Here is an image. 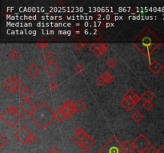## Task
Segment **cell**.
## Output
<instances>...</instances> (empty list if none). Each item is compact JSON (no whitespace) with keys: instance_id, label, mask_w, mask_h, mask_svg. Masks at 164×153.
<instances>
[{"instance_id":"e0dca14e","label":"cell","mask_w":164,"mask_h":153,"mask_svg":"<svg viewBox=\"0 0 164 153\" xmlns=\"http://www.w3.org/2000/svg\"><path fill=\"white\" fill-rule=\"evenodd\" d=\"M64 119H67L66 113L64 112V111L63 110L61 107H59L55 112V120L58 122H62Z\"/></svg>"},{"instance_id":"9c48e42d","label":"cell","mask_w":164,"mask_h":153,"mask_svg":"<svg viewBox=\"0 0 164 153\" xmlns=\"http://www.w3.org/2000/svg\"><path fill=\"white\" fill-rule=\"evenodd\" d=\"M8 80L11 89L13 92H18V91H19V89L21 90L22 88L24 87L23 82L18 76H9Z\"/></svg>"},{"instance_id":"30bf717a","label":"cell","mask_w":164,"mask_h":153,"mask_svg":"<svg viewBox=\"0 0 164 153\" xmlns=\"http://www.w3.org/2000/svg\"><path fill=\"white\" fill-rule=\"evenodd\" d=\"M35 107L36 106L30 100H24L19 105L20 109L28 116H30L34 112V110L35 109Z\"/></svg>"},{"instance_id":"83f0119b","label":"cell","mask_w":164,"mask_h":153,"mask_svg":"<svg viewBox=\"0 0 164 153\" xmlns=\"http://www.w3.org/2000/svg\"><path fill=\"white\" fill-rule=\"evenodd\" d=\"M19 54L15 49H11V51L8 53V57L12 60H16L17 58L19 57Z\"/></svg>"},{"instance_id":"cb8c5ba5","label":"cell","mask_w":164,"mask_h":153,"mask_svg":"<svg viewBox=\"0 0 164 153\" xmlns=\"http://www.w3.org/2000/svg\"><path fill=\"white\" fill-rule=\"evenodd\" d=\"M91 138V137H90L89 135L88 134H86V133H85V135H84V137L81 139V140L79 141V142H78L76 144L78 145V147L79 148H83V146L85 144H86V143L88 141V139Z\"/></svg>"},{"instance_id":"d6a6232c","label":"cell","mask_w":164,"mask_h":153,"mask_svg":"<svg viewBox=\"0 0 164 153\" xmlns=\"http://www.w3.org/2000/svg\"><path fill=\"white\" fill-rule=\"evenodd\" d=\"M48 89H50V91H55L57 89H58V84L56 83L55 82H50L49 84H48Z\"/></svg>"},{"instance_id":"5b68a950","label":"cell","mask_w":164,"mask_h":153,"mask_svg":"<svg viewBox=\"0 0 164 153\" xmlns=\"http://www.w3.org/2000/svg\"><path fill=\"white\" fill-rule=\"evenodd\" d=\"M135 148L139 152H147L148 148L150 147V140L145 137L143 134H139V136L131 143Z\"/></svg>"},{"instance_id":"9a60e30c","label":"cell","mask_w":164,"mask_h":153,"mask_svg":"<svg viewBox=\"0 0 164 153\" xmlns=\"http://www.w3.org/2000/svg\"><path fill=\"white\" fill-rule=\"evenodd\" d=\"M136 150L133 144L130 143L128 140H125L124 142L122 143V151L127 153H133Z\"/></svg>"},{"instance_id":"7a4b0ae2","label":"cell","mask_w":164,"mask_h":153,"mask_svg":"<svg viewBox=\"0 0 164 153\" xmlns=\"http://www.w3.org/2000/svg\"><path fill=\"white\" fill-rule=\"evenodd\" d=\"M29 117L40 129H44L55 119V112L44 101H41Z\"/></svg>"},{"instance_id":"44dd1931","label":"cell","mask_w":164,"mask_h":153,"mask_svg":"<svg viewBox=\"0 0 164 153\" xmlns=\"http://www.w3.org/2000/svg\"><path fill=\"white\" fill-rule=\"evenodd\" d=\"M102 77H103V80H104L105 82L107 83V84H110V83H111V82L114 81V77H113V76H112V75L107 71L104 72V73L102 74Z\"/></svg>"},{"instance_id":"ba28073f","label":"cell","mask_w":164,"mask_h":153,"mask_svg":"<svg viewBox=\"0 0 164 153\" xmlns=\"http://www.w3.org/2000/svg\"><path fill=\"white\" fill-rule=\"evenodd\" d=\"M122 99L127 100L130 103L133 104L134 105H136L139 104V102L141 100V97L139 96L136 93H135L132 89H129L127 93L122 96Z\"/></svg>"},{"instance_id":"8992f818","label":"cell","mask_w":164,"mask_h":153,"mask_svg":"<svg viewBox=\"0 0 164 153\" xmlns=\"http://www.w3.org/2000/svg\"><path fill=\"white\" fill-rule=\"evenodd\" d=\"M31 132L30 130L26 127V126L22 125L20 127V129L14 134V137L16 138V139L22 144H26L27 143L28 138L31 135Z\"/></svg>"},{"instance_id":"3957f363","label":"cell","mask_w":164,"mask_h":153,"mask_svg":"<svg viewBox=\"0 0 164 153\" xmlns=\"http://www.w3.org/2000/svg\"><path fill=\"white\" fill-rule=\"evenodd\" d=\"M22 114L19 113L16 108L11 105L4 110V112L0 115V118L9 128H13L21 119Z\"/></svg>"},{"instance_id":"7bdbcfd3","label":"cell","mask_w":164,"mask_h":153,"mask_svg":"<svg viewBox=\"0 0 164 153\" xmlns=\"http://www.w3.org/2000/svg\"><path fill=\"white\" fill-rule=\"evenodd\" d=\"M78 153H87V152H86V150H83H83H81Z\"/></svg>"},{"instance_id":"ee69618b","label":"cell","mask_w":164,"mask_h":153,"mask_svg":"<svg viewBox=\"0 0 164 153\" xmlns=\"http://www.w3.org/2000/svg\"><path fill=\"white\" fill-rule=\"evenodd\" d=\"M139 153H146L145 152H139Z\"/></svg>"},{"instance_id":"7c38bea8","label":"cell","mask_w":164,"mask_h":153,"mask_svg":"<svg viewBox=\"0 0 164 153\" xmlns=\"http://www.w3.org/2000/svg\"><path fill=\"white\" fill-rule=\"evenodd\" d=\"M148 68H149V69H150V71L152 72L154 74H159V72L163 69V65H162L161 63L159 62V61L154 60L153 61L150 62Z\"/></svg>"},{"instance_id":"f6af8a7d","label":"cell","mask_w":164,"mask_h":153,"mask_svg":"<svg viewBox=\"0 0 164 153\" xmlns=\"http://www.w3.org/2000/svg\"><path fill=\"white\" fill-rule=\"evenodd\" d=\"M122 153H127V152H122Z\"/></svg>"},{"instance_id":"e575fe53","label":"cell","mask_w":164,"mask_h":153,"mask_svg":"<svg viewBox=\"0 0 164 153\" xmlns=\"http://www.w3.org/2000/svg\"><path fill=\"white\" fill-rule=\"evenodd\" d=\"M84 135H85V132L83 134H80V135H75V136L72 137V140L75 144H77V143L79 142L81 140V139L84 137Z\"/></svg>"},{"instance_id":"8d00e7d4","label":"cell","mask_w":164,"mask_h":153,"mask_svg":"<svg viewBox=\"0 0 164 153\" xmlns=\"http://www.w3.org/2000/svg\"><path fill=\"white\" fill-rule=\"evenodd\" d=\"M35 141H36V137H35V136L31 132V135H30V137H29V138H28L27 143H29V144H34Z\"/></svg>"},{"instance_id":"836d02e7","label":"cell","mask_w":164,"mask_h":153,"mask_svg":"<svg viewBox=\"0 0 164 153\" xmlns=\"http://www.w3.org/2000/svg\"><path fill=\"white\" fill-rule=\"evenodd\" d=\"M142 107L146 110H150L153 107V104L151 103V101H144L142 103Z\"/></svg>"},{"instance_id":"60d3db41","label":"cell","mask_w":164,"mask_h":153,"mask_svg":"<svg viewBox=\"0 0 164 153\" xmlns=\"http://www.w3.org/2000/svg\"><path fill=\"white\" fill-rule=\"evenodd\" d=\"M96 83H97L98 85H103L106 82H105V81L103 80V78L102 77V76H99L97 79H96Z\"/></svg>"},{"instance_id":"4fadbf2b","label":"cell","mask_w":164,"mask_h":153,"mask_svg":"<svg viewBox=\"0 0 164 153\" xmlns=\"http://www.w3.org/2000/svg\"><path fill=\"white\" fill-rule=\"evenodd\" d=\"M26 71H27V74L30 76H31V77H35V76L39 74L40 69H39V67H38L35 64L32 63V64H31V65L27 68Z\"/></svg>"},{"instance_id":"d590c367","label":"cell","mask_w":164,"mask_h":153,"mask_svg":"<svg viewBox=\"0 0 164 153\" xmlns=\"http://www.w3.org/2000/svg\"><path fill=\"white\" fill-rule=\"evenodd\" d=\"M7 143V139L3 137V135H0V148L3 147Z\"/></svg>"},{"instance_id":"f35d334b","label":"cell","mask_w":164,"mask_h":153,"mask_svg":"<svg viewBox=\"0 0 164 153\" xmlns=\"http://www.w3.org/2000/svg\"><path fill=\"white\" fill-rule=\"evenodd\" d=\"M47 153H59V150L56 148L55 146H52L48 149Z\"/></svg>"},{"instance_id":"d6986e66","label":"cell","mask_w":164,"mask_h":153,"mask_svg":"<svg viewBox=\"0 0 164 153\" xmlns=\"http://www.w3.org/2000/svg\"><path fill=\"white\" fill-rule=\"evenodd\" d=\"M141 98H142L145 101H151L155 98V95L151 93L149 89L145 90V92L141 96Z\"/></svg>"},{"instance_id":"52a82bcc","label":"cell","mask_w":164,"mask_h":153,"mask_svg":"<svg viewBox=\"0 0 164 153\" xmlns=\"http://www.w3.org/2000/svg\"><path fill=\"white\" fill-rule=\"evenodd\" d=\"M61 108L66 113L67 119H70L76 112L75 109V103H73L70 100H67L65 101L63 104H62Z\"/></svg>"},{"instance_id":"8fae6325","label":"cell","mask_w":164,"mask_h":153,"mask_svg":"<svg viewBox=\"0 0 164 153\" xmlns=\"http://www.w3.org/2000/svg\"><path fill=\"white\" fill-rule=\"evenodd\" d=\"M43 69H44L45 72L48 74V76H54L58 71H59L60 67H59L55 62L52 61V62L47 63V64L43 67Z\"/></svg>"},{"instance_id":"d4e9b609","label":"cell","mask_w":164,"mask_h":153,"mask_svg":"<svg viewBox=\"0 0 164 153\" xmlns=\"http://www.w3.org/2000/svg\"><path fill=\"white\" fill-rule=\"evenodd\" d=\"M95 140L93 138H90L89 139H88V141L86 143V144L84 145L83 146V150H86V151H87V150H89L90 148H91L94 145H95Z\"/></svg>"},{"instance_id":"74e56055","label":"cell","mask_w":164,"mask_h":153,"mask_svg":"<svg viewBox=\"0 0 164 153\" xmlns=\"http://www.w3.org/2000/svg\"><path fill=\"white\" fill-rule=\"evenodd\" d=\"M74 133H75V135H80V134L84 133V132H83V130L82 129L81 127H79V126H77V127L74 129Z\"/></svg>"},{"instance_id":"b9f144b4","label":"cell","mask_w":164,"mask_h":153,"mask_svg":"<svg viewBox=\"0 0 164 153\" xmlns=\"http://www.w3.org/2000/svg\"><path fill=\"white\" fill-rule=\"evenodd\" d=\"M159 153H164V144L159 149Z\"/></svg>"},{"instance_id":"f546056e","label":"cell","mask_w":164,"mask_h":153,"mask_svg":"<svg viewBox=\"0 0 164 153\" xmlns=\"http://www.w3.org/2000/svg\"><path fill=\"white\" fill-rule=\"evenodd\" d=\"M106 66H108L109 68H113L114 66H116L117 61L114 60L113 57H110V58H108V59L106 60Z\"/></svg>"},{"instance_id":"4dcf8cb0","label":"cell","mask_w":164,"mask_h":153,"mask_svg":"<svg viewBox=\"0 0 164 153\" xmlns=\"http://www.w3.org/2000/svg\"><path fill=\"white\" fill-rule=\"evenodd\" d=\"M74 70H75V72L76 74H80L84 71V67L82 66L81 64H77V65H75Z\"/></svg>"},{"instance_id":"6da1fadb","label":"cell","mask_w":164,"mask_h":153,"mask_svg":"<svg viewBox=\"0 0 164 153\" xmlns=\"http://www.w3.org/2000/svg\"><path fill=\"white\" fill-rule=\"evenodd\" d=\"M131 43L139 52L150 60L154 51L162 44V40L149 26H145L131 40Z\"/></svg>"},{"instance_id":"ab89813d","label":"cell","mask_w":164,"mask_h":153,"mask_svg":"<svg viewBox=\"0 0 164 153\" xmlns=\"http://www.w3.org/2000/svg\"><path fill=\"white\" fill-rule=\"evenodd\" d=\"M146 153H159V150H157L153 146H150V148L147 150Z\"/></svg>"},{"instance_id":"f1b7e54d","label":"cell","mask_w":164,"mask_h":153,"mask_svg":"<svg viewBox=\"0 0 164 153\" xmlns=\"http://www.w3.org/2000/svg\"><path fill=\"white\" fill-rule=\"evenodd\" d=\"M89 49L92 54H94L96 55V56H99V55H101L100 52H99V49L95 46V44H91V45L90 46Z\"/></svg>"},{"instance_id":"ac0fdd59","label":"cell","mask_w":164,"mask_h":153,"mask_svg":"<svg viewBox=\"0 0 164 153\" xmlns=\"http://www.w3.org/2000/svg\"><path fill=\"white\" fill-rule=\"evenodd\" d=\"M143 117H144L143 114H142L140 111H139V110L135 111V112L131 114V119H132L135 122H136V123L140 122V121L143 119Z\"/></svg>"},{"instance_id":"1f68e13d","label":"cell","mask_w":164,"mask_h":153,"mask_svg":"<svg viewBox=\"0 0 164 153\" xmlns=\"http://www.w3.org/2000/svg\"><path fill=\"white\" fill-rule=\"evenodd\" d=\"M93 44H95V46L97 47L99 49H102V48H103V47L106 46V44L105 43V42H103V41H101L100 39H98L97 41H95Z\"/></svg>"},{"instance_id":"4316f807","label":"cell","mask_w":164,"mask_h":153,"mask_svg":"<svg viewBox=\"0 0 164 153\" xmlns=\"http://www.w3.org/2000/svg\"><path fill=\"white\" fill-rule=\"evenodd\" d=\"M2 86H3L4 89H5V90L7 92V93H11L13 91H12V89H11V85H10V82H9V80L8 78H6V79L4 81V82L2 83Z\"/></svg>"},{"instance_id":"5bb4252c","label":"cell","mask_w":164,"mask_h":153,"mask_svg":"<svg viewBox=\"0 0 164 153\" xmlns=\"http://www.w3.org/2000/svg\"><path fill=\"white\" fill-rule=\"evenodd\" d=\"M33 91L31 90V89L28 87V86H24L19 92L20 96H21L24 100H29V99L31 98V97L33 96Z\"/></svg>"},{"instance_id":"7402d4cb","label":"cell","mask_w":164,"mask_h":153,"mask_svg":"<svg viewBox=\"0 0 164 153\" xmlns=\"http://www.w3.org/2000/svg\"><path fill=\"white\" fill-rule=\"evenodd\" d=\"M43 58H44V60L46 61H47V63L52 62L54 58H55V55H54V54L51 52V51L48 50V51H47V52L44 54V55H43Z\"/></svg>"},{"instance_id":"2e32d148","label":"cell","mask_w":164,"mask_h":153,"mask_svg":"<svg viewBox=\"0 0 164 153\" xmlns=\"http://www.w3.org/2000/svg\"><path fill=\"white\" fill-rule=\"evenodd\" d=\"M86 108V104L85 101L82 99H78L75 102V109L76 112H83Z\"/></svg>"},{"instance_id":"ffe728a7","label":"cell","mask_w":164,"mask_h":153,"mask_svg":"<svg viewBox=\"0 0 164 153\" xmlns=\"http://www.w3.org/2000/svg\"><path fill=\"white\" fill-rule=\"evenodd\" d=\"M120 104H121V106H122L126 111H127V112L131 111L134 107H135V105H134L133 104H131L129 101H127V100H124V99H122V101L120 102Z\"/></svg>"},{"instance_id":"277c9868","label":"cell","mask_w":164,"mask_h":153,"mask_svg":"<svg viewBox=\"0 0 164 153\" xmlns=\"http://www.w3.org/2000/svg\"><path fill=\"white\" fill-rule=\"evenodd\" d=\"M122 143L115 137H112L99 150V153H122Z\"/></svg>"},{"instance_id":"484cf974","label":"cell","mask_w":164,"mask_h":153,"mask_svg":"<svg viewBox=\"0 0 164 153\" xmlns=\"http://www.w3.org/2000/svg\"><path fill=\"white\" fill-rule=\"evenodd\" d=\"M86 44H87V42H84V41H77V42H75V43H73V47L75 48L76 50H80V49H82L85 46H86Z\"/></svg>"},{"instance_id":"603a6c76","label":"cell","mask_w":164,"mask_h":153,"mask_svg":"<svg viewBox=\"0 0 164 153\" xmlns=\"http://www.w3.org/2000/svg\"><path fill=\"white\" fill-rule=\"evenodd\" d=\"M37 46L39 47L40 49H45V47L47 46L48 45V41H47V39H45L44 38H41L39 39V41L36 42Z\"/></svg>"}]
</instances>
